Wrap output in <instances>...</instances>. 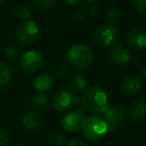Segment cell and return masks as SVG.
Listing matches in <instances>:
<instances>
[{
  "label": "cell",
  "instance_id": "1",
  "mask_svg": "<svg viewBox=\"0 0 146 146\" xmlns=\"http://www.w3.org/2000/svg\"><path fill=\"white\" fill-rule=\"evenodd\" d=\"M81 102L83 107L90 113H102L108 106V97L101 87L93 85L84 91Z\"/></svg>",
  "mask_w": 146,
  "mask_h": 146
},
{
  "label": "cell",
  "instance_id": "2",
  "mask_svg": "<svg viewBox=\"0 0 146 146\" xmlns=\"http://www.w3.org/2000/svg\"><path fill=\"white\" fill-rule=\"evenodd\" d=\"M82 133L86 139L90 141L99 140L108 132V126L103 117L98 115H90L83 119L81 123Z\"/></svg>",
  "mask_w": 146,
  "mask_h": 146
},
{
  "label": "cell",
  "instance_id": "3",
  "mask_svg": "<svg viewBox=\"0 0 146 146\" xmlns=\"http://www.w3.org/2000/svg\"><path fill=\"white\" fill-rule=\"evenodd\" d=\"M67 60L70 65L77 69L89 67L93 60V52L85 44H76L67 52Z\"/></svg>",
  "mask_w": 146,
  "mask_h": 146
},
{
  "label": "cell",
  "instance_id": "4",
  "mask_svg": "<svg viewBox=\"0 0 146 146\" xmlns=\"http://www.w3.org/2000/svg\"><path fill=\"white\" fill-rule=\"evenodd\" d=\"M119 39V31L114 25H102L95 29L92 34V41L100 47L114 45Z\"/></svg>",
  "mask_w": 146,
  "mask_h": 146
},
{
  "label": "cell",
  "instance_id": "5",
  "mask_svg": "<svg viewBox=\"0 0 146 146\" xmlns=\"http://www.w3.org/2000/svg\"><path fill=\"white\" fill-rule=\"evenodd\" d=\"M44 63L43 54L38 50L27 51L20 60V66L25 72L34 73L42 67Z\"/></svg>",
  "mask_w": 146,
  "mask_h": 146
},
{
  "label": "cell",
  "instance_id": "6",
  "mask_svg": "<svg viewBox=\"0 0 146 146\" xmlns=\"http://www.w3.org/2000/svg\"><path fill=\"white\" fill-rule=\"evenodd\" d=\"M39 27L34 21H25L21 23L16 30V38L22 44H30L37 38Z\"/></svg>",
  "mask_w": 146,
  "mask_h": 146
},
{
  "label": "cell",
  "instance_id": "7",
  "mask_svg": "<svg viewBox=\"0 0 146 146\" xmlns=\"http://www.w3.org/2000/svg\"><path fill=\"white\" fill-rule=\"evenodd\" d=\"M103 118L106 121V124L108 126V131L114 132L119 127L120 123L123 121L124 116V110L117 106H109L108 105L105 109L102 111Z\"/></svg>",
  "mask_w": 146,
  "mask_h": 146
},
{
  "label": "cell",
  "instance_id": "8",
  "mask_svg": "<svg viewBox=\"0 0 146 146\" xmlns=\"http://www.w3.org/2000/svg\"><path fill=\"white\" fill-rule=\"evenodd\" d=\"M77 98L68 91H60L53 97L52 107L58 112H64L75 105Z\"/></svg>",
  "mask_w": 146,
  "mask_h": 146
},
{
  "label": "cell",
  "instance_id": "9",
  "mask_svg": "<svg viewBox=\"0 0 146 146\" xmlns=\"http://www.w3.org/2000/svg\"><path fill=\"white\" fill-rule=\"evenodd\" d=\"M128 48L133 51H140L146 46V32L142 28H135L128 33L126 37Z\"/></svg>",
  "mask_w": 146,
  "mask_h": 146
},
{
  "label": "cell",
  "instance_id": "10",
  "mask_svg": "<svg viewBox=\"0 0 146 146\" xmlns=\"http://www.w3.org/2000/svg\"><path fill=\"white\" fill-rule=\"evenodd\" d=\"M83 116L79 111H72L63 116L61 119V127L67 132H75L81 127Z\"/></svg>",
  "mask_w": 146,
  "mask_h": 146
},
{
  "label": "cell",
  "instance_id": "11",
  "mask_svg": "<svg viewBox=\"0 0 146 146\" xmlns=\"http://www.w3.org/2000/svg\"><path fill=\"white\" fill-rule=\"evenodd\" d=\"M109 58L111 62L117 66H125L129 63L131 55L126 47L122 46V45H117L110 50Z\"/></svg>",
  "mask_w": 146,
  "mask_h": 146
},
{
  "label": "cell",
  "instance_id": "12",
  "mask_svg": "<svg viewBox=\"0 0 146 146\" xmlns=\"http://www.w3.org/2000/svg\"><path fill=\"white\" fill-rule=\"evenodd\" d=\"M141 88V80L139 76L127 75L121 84V91L124 95L131 96L136 94Z\"/></svg>",
  "mask_w": 146,
  "mask_h": 146
},
{
  "label": "cell",
  "instance_id": "13",
  "mask_svg": "<svg viewBox=\"0 0 146 146\" xmlns=\"http://www.w3.org/2000/svg\"><path fill=\"white\" fill-rule=\"evenodd\" d=\"M22 124L28 131H37L41 126V120L34 112L27 111L22 116Z\"/></svg>",
  "mask_w": 146,
  "mask_h": 146
},
{
  "label": "cell",
  "instance_id": "14",
  "mask_svg": "<svg viewBox=\"0 0 146 146\" xmlns=\"http://www.w3.org/2000/svg\"><path fill=\"white\" fill-rule=\"evenodd\" d=\"M33 85H34V88L37 91H48L54 85V79H53L52 76L48 75V74H42V75H39L34 80Z\"/></svg>",
  "mask_w": 146,
  "mask_h": 146
},
{
  "label": "cell",
  "instance_id": "15",
  "mask_svg": "<svg viewBox=\"0 0 146 146\" xmlns=\"http://www.w3.org/2000/svg\"><path fill=\"white\" fill-rule=\"evenodd\" d=\"M129 111L131 113L132 117L134 119L140 120L142 118H144L146 113V109H145V104L144 101L142 99H136L130 104L129 106Z\"/></svg>",
  "mask_w": 146,
  "mask_h": 146
},
{
  "label": "cell",
  "instance_id": "16",
  "mask_svg": "<svg viewBox=\"0 0 146 146\" xmlns=\"http://www.w3.org/2000/svg\"><path fill=\"white\" fill-rule=\"evenodd\" d=\"M69 85H70V88L72 89V91L76 92H81L82 90L85 89L86 86V79L82 74H74L71 77L70 81H69Z\"/></svg>",
  "mask_w": 146,
  "mask_h": 146
},
{
  "label": "cell",
  "instance_id": "17",
  "mask_svg": "<svg viewBox=\"0 0 146 146\" xmlns=\"http://www.w3.org/2000/svg\"><path fill=\"white\" fill-rule=\"evenodd\" d=\"M31 104H32V107L36 110L44 109L47 107V104H48V96L44 93L36 94L33 96Z\"/></svg>",
  "mask_w": 146,
  "mask_h": 146
},
{
  "label": "cell",
  "instance_id": "18",
  "mask_svg": "<svg viewBox=\"0 0 146 146\" xmlns=\"http://www.w3.org/2000/svg\"><path fill=\"white\" fill-rule=\"evenodd\" d=\"M11 70L5 63L0 61V86L6 85L11 80Z\"/></svg>",
  "mask_w": 146,
  "mask_h": 146
},
{
  "label": "cell",
  "instance_id": "19",
  "mask_svg": "<svg viewBox=\"0 0 146 146\" xmlns=\"http://www.w3.org/2000/svg\"><path fill=\"white\" fill-rule=\"evenodd\" d=\"M13 14L17 18L28 19L31 16V10L29 9V7L24 5H17L13 8Z\"/></svg>",
  "mask_w": 146,
  "mask_h": 146
},
{
  "label": "cell",
  "instance_id": "20",
  "mask_svg": "<svg viewBox=\"0 0 146 146\" xmlns=\"http://www.w3.org/2000/svg\"><path fill=\"white\" fill-rule=\"evenodd\" d=\"M122 19V11L118 7H113V8L109 9L107 12V20L111 24H115V23L119 22Z\"/></svg>",
  "mask_w": 146,
  "mask_h": 146
},
{
  "label": "cell",
  "instance_id": "21",
  "mask_svg": "<svg viewBox=\"0 0 146 146\" xmlns=\"http://www.w3.org/2000/svg\"><path fill=\"white\" fill-rule=\"evenodd\" d=\"M19 48L14 44L8 45V46L5 48V55L8 59H10L11 61H15L17 59V57L19 56Z\"/></svg>",
  "mask_w": 146,
  "mask_h": 146
},
{
  "label": "cell",
  "instance_id": "22",
  "mask_svg": "<svg viewBox=\"0 0 146 146\" xmlns=\"http://www.w3.org/2000/svg\"><path fill=\"white\" fill-rule=\"evenodd\" d=\"M55 72H56L57 76L61 78H65L69 75L70 73V67H69V64L67 63H60V64L57 65L56 69H55Z\"/></svg>",
  "mask_w": 146,
  "mask_h": 146
},
{
  "label": "cell",
  "instance_id": "23",
  "mask_svg": "<svg viewBox=\"0 0 146 146\" xmlns=\"http://www.w3.org/2000/svg\"><path fill=\"white\" fill-rule=\"evenodd\" d=\"M51 141L55 146H63L66 142L65 136L61 133H54L51 137Z\"/></svg>",
  "mask_w": 146,
  "mask_h": 146
},
{
  "label": "cell",
  "instance_id": "24",
  "mask_svg": "<svg viewBox=\"0 0 146 146\" xmlns=\"http://www.w3.org/2000/svg\"><path fill=\"white\" fill-rule=\"evenodd\" d=\"M133 7L136 12L142 14L146 11V0H133Z\"/></svg>",
  "mask_w": 146,
  "mask_h": 146
},
{
  "label": "cell",
  "instance_id": "25",
  "mask_svg": "<svg viewBox=\"0 0 146 146\" xmlns=\"http://www.w3.org/2000/svg\"><path fill=\"white\" fill-rule=\"evenodd\" d=\"M36 3L43 9H51L56 4V0H36Z\"/></svg>",
  "mask_w": 146,
  "mask_h": 146
},
{
  "label": "cell",
  "instance_id": "26",
  "mask_svg": "<svg viewBox=\"0 0 146 146\" xmlns=\"http://www.w3.org/2000/svg\"><path fill=\"white\" fill-rule=\"evenodd\" d=\"M86 14L81 8H77L74 12H73V18L75 19L78 22H81V21L85 20Z\"/></svg>",
  "mask_w": 146,
  "mask_h": 146
},
{
  "label": "cell",
  "instance_id": "27",
  "mask_svg": "<svg viewBox=\"0 0 146 146\" xmlns=\"http://www.w3.org/2000/svg\"><path fill=\"white\" fill-rule=\"evenodd\" d=\"M88 13L91 17H96L100 13V7L97 4L91 3V5L88 8Z\"/></svg>",
  "mask_w": 146,
  "mask_h": 146
},
{
  "label": "cell",
  "instance_id": "28",
  "mask_svg": "<svg viewBox=\"0 0 146 146\" xmlns=\"http://www.w3.org/2000/svg\"><path fill=\"white\" fill-rule=\"evenodd\" d=\"M67 146H86V144L83 140L79 139V138H74L67 143Z\"/></svg>",
  "mask_w": 146,
  "mask_h": 146
},
{
  "label": "cell",
  "instance_id": "29",
  "mask_svg": "<svg viewBox=\"0 0 146 146\" xmlns=\"http://www.w3.org/2000/svg\"><path fill=\"white\" fill-rule=\"evenodd\" d=\"M9 142V137L3 132H0V146H6Z\"/></svg>",
  "mask_w": 146,
  "mask_h": 146
},
{
  "label": "cell",
  "instance_id": "30",
  "mask_svg": "<svg viewBox=\"0 0 146 146\" xmlns=\"http://www.w3.org/2000/svg\"><path fill=\"white\" fill-rule=\"evenodd\" d=\"M65 2L69 5H75L79 2V0H65Z\"/></svg>",
  "mask_w": 146,
  "mask_h": 146
},
{
  "label": "cell",
  "instance_id": "31",
  "mask_svg": "<svg viewBox=\"0 0 146 146\" xmlns=\"http://www.w3.org/2000/svg\"><path fill=\"white\" fill-rule=\"evenodd\" d=\"M145 72H146L145 68H142L141 71H140V75H141V78H140V80H141V81H143L144 78H145Z\"/></svg>",
  "mask_w": 146,
  "mask_h": 146
},
{
  "label": "cell",
  "instance_id": "32",
  "mask_svg": "<svg viewBox=\"0 0 146 146\" xmlns=\"http://www.w3.org/2000/svg\"><path fill=\"white\" fill-rule=\"evenodd\" d=\"M85 1H86L87 3H94V2L96 1V0H85Z\"/></svg>",
  "mask_w": 146,
  "mask_h": 146
},
{
  "label": "cell",
  "instance_id": "33",
  "mask_svg": "<svg viewBox=\"0 0 146 146\" xmlns=\"http://www.w3.org/2000/svg\"><path fill=\"white\" fill-rule=\"evenodd\" d=\"M18 146H26V145H23V144H22V145H18Z\"/></svg>",
  "mask_w": 146,
  "mask_h": 146
},
{
  "label": "cell",
  "instance_id": "34",
  "mask_svg": "<svg viewBox=\"0 0 146 146\" xmlns=\"http://www.w3.org/2000/svg\"><path fill=\"white\" fill-rule=\"evenodd\" d=\"M2 1H3V0H0V3H1V2H2Z\"/></svg>",
  "mask_w": 146,
  "mask_h": 146
}]
</instances>
